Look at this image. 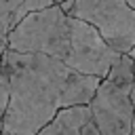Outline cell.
Returning a JSON list of instances; mask_svg holds the SVG:
<instances>
[{
    "instance_id": "5",
    "label": "cell",
    "mask_w": 135,
    "mask_h": 135,
    "mask_svg": "<svg viewBox=\"0 0 135 135\" xmlns=\"http://www.w3.org/2000/svg\"><path fill=\"white\" fill-rule=\"evenodd\" d=\"M93 118L91 105H70L57 112V116L38 133V135H80L84 124Z\"/></svg>"
},
{
    "instance_id": "7",
    "label": "cell",
    "mask_w": 135,
    "mask_h": 135,
    "mask_svg": "<svg viewBox=\"0 0 135 135\" xmlns=\"http://www.w3.org/2000/svg\"><path fill=\"white\" fill-rule=\"evenodd\" d=\"M80 135H101V131H99V127H97V122L91 118L86 124H84V129H82V133Z\"/></svg>"
},
{
    "instance_id": "10",
    "label": "cell",
    "mask_w": 135,
    "mask_h": 135,
    "mask_svg": "<svg viewBox=\"0 0 135 135\" xmlns=\"http://www.w3.org/2000/svg\"><path fill=\"white\" fill-rule=\"evenodd\" d=\"M2 135H13V133H6V131H2Z\"/></svg>"
},
{
    "instance_id": "3",
    "label": "cell",
    "mask_w": 135,
    "mask_h": 135,
    "mask_svg": "<svg viewBox=\"0 0 135 135\" xmlns=\"http://www.w3.org/2000/svg\"><path fill=\"white\" fill-rule=\"evenodd\" d=\"M63 11L91 23L118 53L135 49V6L127 0H63Z\"/></svg>"
},
{
    "instance_id": "4",
    "label": "cell",
    "mask_w": 135,
    "mask_h": 135,
    "mask_svg": "<svg viewBox=\"0 0 135 135\" xmlns=\"http://www.w3.org/2000/svg\"><path fill=\"white\" fill-rule=\"evenodd\" d=\"M133 86L103 78L95 97L91 99L93 120L101 135H133Z\"/></svg>"
},
{
    "instance_id": "6",
    "label": "cell",
    "mask_w": 135,
    "mask_h": 135,
    "mask_svg": "<svg viewBox=\"0 0 135 135\" xmlns=\"http://www.w3.org/2000/svg\"><path fill=\"white\" fill-rule=\"evenodd\" d=\"M55 0H0V21H2V42L8 34L30 15L53 6Z\"/></svg>"
},
{
    "instance_id": "2",
    "label": "cell",
    "mask_w": 135,
    "mask_h": 135,
    "mask_svg": "<svg viewBox=\"0 0 135 135\" xmlns=\"http://www.w3.org/2000/svg\"><path fill=\"white\" fill-rule=\"evenodd\" d=\"M19 53H44L61 59L86 76L105 78L122 53L114 51L86 21L63 11L61 4L30 13L2 42Z\"/></svg>"
},
{
    "instance_id": "11",
    "label": "cell",
    "mask_w": 135,
    "mask_h": 135,
    "mask_svg": "<svg viewBox=\"0 0 135 135\" xmlns=\"http://www.w3.org/2000/svg\"><path fill=\"white\" fill-rule=\"evenodd\" d=\"M55 2H57V4H61V2H63V0H55Z\"/></svg>"
},
{
    "instance_id": "8",
    "label": "cell",
    "mask_w": 135,
    "mask_h": 135,
    "mask_svg": "<svg viewBox=\"0 0 135 135\" xmlns=\"http://www.w3.org/2000/svg\"><path fill=\"white\" fill-rule=\"evenodd\" d=\"M127 2H129V4H131V6H135V0H127Z\"/></svg>"
},
{
    "instance_id": "1",
    "label": "cell",
    "mask_w": 135,
    "mask_h": 135,
    "mask_svg": "<svg viewBox=\"0 0 135 135\" xmlns=\"http://www.w3.org/2000/svg\"><path fill=\"white\" fill-rule=\"evenodd\" d=\"M2 72L11 82V101L2 112V131L38 135L59 110L91 103L103 78L86 76L44 53H19L4 46Z\"/></svg>"
},
{
    "instance_id": "9",
    "label": "cell",
    "mask_w": 135,
    "mask_h": 135,
    "mask_svg": "<svg viewBox=\"0 0 135 135\" xmlns=\"http://www.w3.org/2000/svg\"><path fill=\"white\" fill-rule=\"evenodd\" d=\"M129 55H131V57H133V59H135V49H133V51H131V53H129Z\"/></svg>"
}]
</instances>
